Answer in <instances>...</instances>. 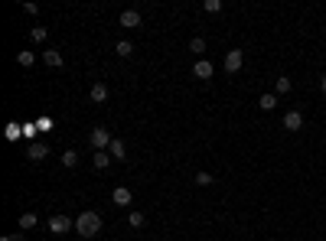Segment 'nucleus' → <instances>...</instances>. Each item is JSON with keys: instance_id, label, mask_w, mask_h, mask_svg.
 <instances>
[{"instance_id": "23", "label": "nucleus", "mask_w": 326, "mask_h": 241, "mask_svg": "<svg viewBox=\"0 0 326 241\" xmlns=\"http://www.w3.org/2000/svg\"><path fill=\"white\" fill-rule=\"evenodd\" d=\"M144 222H147V218H144V212H131V228H141Z\"/></svg>"}, {"instance_id": "19", "label": "nucleus", "mask_w": 326, "mask_h": 241, "mask_svg": "<svg viewBox=\"0 0 326 241\" xmlns=\"http://www.w3.org/2000/svg\"><path fill=\"white\" fill-rule=\"evenodd\" d=\"M46 33H49V30H46V26H33L30 39H33V43H46Z\"/></svg>"}, {"instance_id": "21", "label": "nucleus", "mask_w": 326, "mask_h": 241, "mask_svg": "<svg viewBox=\"0 0 326 241\" xmlns=\"http://www.w3.org/2000/svg\"><path fill=\"white\" fill-rule=\"evenodd\" d=\"M203 10H206V13H219V10H222V0H206Z\"/></svg>"}, {"instance_id": "9", "label": "nucleus", "mask_w": 326, "mask_h": 241, "mask_svg": "<svg viewBox=\"0 0 326 241\" xmlns=\"http://www.w3.org/2000/svg\"><path fill=\"white\" fill-rule=\"evenodd\" d=\"M46 156H49V143H30V160L33 163L46 160Z\"/></svg>"}, {"instance_id": "24", "label": "nucleus", "mask_w": 326, "mask_h": 241, "mask_svg": "<svg viewBox=\"0 0 326 241\" xmlns=\"http://www.w3.org/2000/svg\"><path fill=\"white\" fill-rule=\"evenodd\" d=\"M20 130H23L20 124H7V140H17V137H20Z\"/></svg>"}, {"instance_id": "14", "label": "nucleus", "mask_w": 326, "mask_h": 241, "mask_svg": "<svg viewBox=\"0 0 326 241\" xmlns=\"http://www.w3.org/2000/svg\"><path fill=\"white\" fill-rule=\"evenodd\" d=\"M258 108H261V111H274V108H277V95L274 92L261 95V98H258Z\"/></svg>"}, {"instance_id": "6", "label": "nucleus", "mask_w": 326, "mask_h": 241, "mask_svg": "<svg viewBox=\"0 0 326 241\" xmlns=\"http://www.w3.org/2000/svg\"><path fill=\"white\" fill-rule=\"evenodd\" d=\"M192 75H196V78H203V82H209L212 78V62L209 59H199L196 65H192Z\"/></svg>"}, {"instance_id": "7", "label": "nucleus", "mask_w": 326, "mask_h": 241, "mask_svg": "<svg viewBox=\"0 0 326 241\" xmlns=\"http://www.w3.org/2000/svg\"><path fill=\"white\" fill-rule=\"evenodd\" d=\"M303 127V114L300 111H287L284 114V130H300Z\"/></svg>"}, {"instance_id": "16", "label": "nucleus", "mask_w": 326, "mask_h": 241, "mask_svg": "<svg viewBox=\"0 0 326 241\" xmlns=\"http://www.w3.org/2000/svg\"><path fill=\"white\" fill-rule=\"evenodd\" d=\"M114 52H117V56H121V59H127V56H134V43H127V39H121V43H117V46H114Z\"/></svg>"}, {"instance_id": "4", "label": "nucleus", "mask_w": 326, "mask_h": 241, "mask_svg": "<svg viewBox=\"0 0 326 241\" xmlns=\"http://www.w3.org/2000/svg\"><path fill=\"white\" fill-rule=\"evenodd\" d=\"M241 62H245V56H241V49H232V52L225 56V72H228V75H235V72L241 68Z\"/></svg>"}, {"instance_id": "26", "label": "nucleus", "mask_w": 326, "mask_h": 241, "mask_svg": "<svg viewBox=\"0 0 326 241\" xmlns=\"http://www.w3.org/2000/svg\"><path fill=\"white\" fill-rule=\"evenodd\" d=\"M36 127H39V130H49V127H52V121H49V118H39Z\"/></svg>"}, {"instance_id": "3", "label": "nucleus", "mask_w": 326, "mask_h": 241, "mask_svg": "<svg viewBox=\"0 0 326 241\" xmlns=\"http://www.w3.org/2000/svg\"><path fill=\"white\" fill-rule=\"evenodd\" d=\"M72 228H75V222L69 215H52L49 218V231L52 235H66V231H72Z\"/></svg>"}, {"instance_id": "22", "label": "nucleus", "mask_w": 326, "mask_h": 241, "mask_svg": "<svg viewBox=\"0 0 326 241\" xmlns=\"http://www.w3.org/2000/svg\"><path fill=\"white\" fill-rule=\"evenodd\" d=\"M189 49H192V52H206V39H203V36L189 39Z\"/></svg>"}, {"instance_id": "5", "label": "nucleus", "mask_w": 326, "mask_h": 241, "mask_svg": "<svg viewBox=\"0 0 326 241\" xmlns=\"http://www.w3.org/2000/svg\"><path fill=\"white\" fill-rule=\"evenodd\" d=\"M111 199H114V205H131L134 202V192H131L127 186H117V189L111 192Z\"/></svg>"}, {"instance_id": "8", "label": "nucleus", "mask_w": 326, "mask_h": 241, "mask_svg": "<svg viewBox=\"0 0 326 241\" xmlns=\"http://www.w3.org/2000/svg\"><path fill=\"white\" fill-rule=\"evenodd\" d=\"M121 26L124 30H137V26H141V13L137 10H124L121 13Z\"/></svg>"}, {"instance_id": "17", "label": "nucleus", "mask_w": 326, "mask_h": 241, "mask_svg": "<svg viewBox=\"0 0 326 241\" xmlns=\"http://www.w3.org/2000/svg\"><path fill=\"white\" fill-rule=\"evenodd\" d=\"M290 88H294V82H290V78H284V75L274 82V95H287Z\"/></svg>"}, {"instance_id": "2", "label": "nucleus", "mask_w": 326, "mask_h": 241, "mask_svg": "<svg viewBox=\"0 0 326 241\" xmlns=\"http://www.w3.org/2000/svg\"><path fill=\"white\" fill-rule=\"evenodd\" d=\"M111 140H114V137H111L105 127H95L92 134H88V143L95 147V153H98V150H108V147H111Z\"/></svg>"}, {"instance_id": "25", "label": "nucleus", "mask_w": 326, "mask_h": 241, "mask_svg": "<svg viewBox=\"0 0 326 241\" xmlns=\"http://www.w3.org/2000/svg\"><path fill=\"white\" fill-rule=\"evenodd\" d=\"M196 186H212V173H203V170H199L196 173Z\"/></svg>"}, {"instance_id": "18", "label": "nucleus", "mask_w": 326, "mask_h": 241, "mask_svg": "<svg viewBox=\"0 0 326 241\" xmlns=\"http://www.w3.org/2000/svg\"><path fill=\"white\" fill-rule=\"evenodd\" d=\"M75 163H79V153H75V150H66V153H62V167H69V170H72Z\"/></svg>"}, {"instance_id": "13", "label": "nucleus", "mask_w": 326, "mask_h": 241, "mask_svg": "<svg viewBox=\"0 0 326 241\" xmlns=\"http://www.w3.org/2000/svg\"><path fill=\"white\" fill-rule=\"evenodd\" d=\"M43 59H46V65H49V68H62V52L59 49H46Z\"/></svg>"}, {"instance_id": "28", "label": "nucleus", "mask_w": 326, "mask_h": 241, "mask_svg": "<svg viewBox=\"0 0 326 241\" xmlns=\"http://www.w3.org/2000/svg\"><path fill=\"white\" fill-rule=\"evenodd\" d=\"M320 92L326 95V75H323V78H320Z\"/></svg>"}, {"instance_id": "1", "label": "nucleus", "mask_w": 326, "mask_h": 241, "mask_svg": "<svg viewBox=\"0 0 326 241\" xmlns=\"http://www.w3.org/2000/svg\"><path fill=\"white\" fill-rule=\"evenodd\" d=\"M98 231H101V215H98V212L85 209L79 218H75V235H82V238H95Z\"/></svg>"}, {"instance_id": "15", "label": "nucleus", "mask_w": 326, "mask_h": 241, "mask_svg": "<svg viewBox=\"0 0 326 241\" xmlns=\"http://www.w3.org/2000/svg\"><path fill=\"white\" fill-rule=\"evenodd\" d=\"M92 163H95V170H108V163H111V153H108V150H98V153L92 156Z\"/></svg>"}, {"instance_id": "12", "label": "nucleus", "mask_w": 326, "mask_h": 241, "mask_svg": "<svg viewBox=\"0 0 326 241\" xmlns=\"http://www.w3.org/2000/svg\"><path fill=\"white\" fill-rule=\"evenodd\" d=\"M36 225H39V215H36V212H23V215H20V228H23V231L36 228Z\"/></svg>"}, {"instance_id": "20", "label": "nucleus", "mask_w": 326, "mask_h": 241, "mask_svg": "<svg viewBox=\"0 0 326 241\" xmlns=\"http://www.w3.org/2000/svg\"><path fill=\"white\" fill-rule=\"evenodd\" d=\"M17 62H20L23 68H30L33 62H36V56H33V52H17Z\"/></svg>"}, {"instance_id": "10", "label": "nucleus", "mask_w": 326, "mask_h": 241, "mask_svg": "<svg viewBox=\"0 0 326 241\" xmlns=\"http://www.w3.org/2000/svg\"><path fill=\"white\" fill-rule=\"evenodd\" d=\"M88 95H92V101H95V105H101V101H108V85H105V82H95Z\"/></svg>"}, {"instance_id": "11", "label": "nucleus", "mask_w": 326, "mask_h": 241, "mask_svg": "<svg viewBox=\"0 0 326 241\" xmlns=\"http://www.w3.org/2000/svg\"><path fill=\"white\" fill-rule=\"evenodd\" d=\"M108 153H111V160H127V150H124V140H111V147H108Z\"/></svg>"}, {"instance_id": "27", "label": "nucleus", "mask_w": 326, "mask_h": 241, "mask_svg": "<svg viewBox=\"0 0 326 241\" xmlns=\"http://www.w3.org/2000/svg\"><path fill=\"white\" fill-rule=\"evenodd\" d=\"M0 241H26V235H4Z\"/></svg>"}]
</instances>
